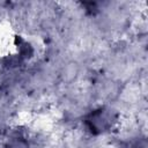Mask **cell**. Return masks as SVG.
<instances>
[{"mask_svg": "<svg viewBox=\"0 0 148 148\" xmlns=\"http://www.w3.org/2000/svg\"><path fill=\"white\" fill-rule=\"evenodd\" d=\"M116 120V117L113 112L109 109H98L92 111L86 119V124L88 126V130L91 133L98 134V133H104L109 128L112 127L113 123Z\"/></svg>", "mask_w": 148, "mask_h": 148, "instance_id": "1", "label": "cell"}, {"mask_svg": "<svg viewBox=\"0 0 148 148\" xmlns=\"http://www.w3.org/2000/svg\"><path fill=\"white\" fill-rule=\"evenodd\" d=\"M1 148H29V146L22 138L15 136V138H10L8 141L1 143Z\"/></svg>", "mask_w": 148, "mask_h": 148, "instance_id": "2", "label": "cell"}]
</instances>
